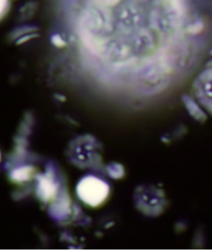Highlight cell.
<instances>
[{
    "instance_id": "obj_1",
    "label": "cell",
    "mask_w": 212,
    "mask_h": 250,
    "mask_svg": "<svg viewBox=\"0 0 212 250\" xmlns=\"http://www.w3.org/2000/svg\"><path fill=\"white\" fill-rule=\"evenodd\" d=\"M110 187L107 183L94 176H87L77 186V193L81 200L91 207H97L108 198Z\"/></svg>"
},
{
    "instance_id": "obj_2",
    "label": "cell",
    "mask_w": 212,
    "mask_h": 250,
    "mask_svg": "<svg viewBox=\"0 0 212 250\" xmlns=\"http://www.w3.org/2000/svg\"><path fill=\"white\" fill-rule=\"evenodd\" d=\"M38 190L41 198L45 200H49L54 196L57 188L52 179L43 177L39 180Z\"/></svg>"
},
{
    "instance_id": "obj_3",
    "label": "cell",
    "mask_w": 212,
    "mask_h": 250,
    "mask_svg": "<svg viewBox=\"0 0 212 250\" xmlns=\"http://www.w3.org/2000/svg\"><path fill=\"white\" fill-rule=\"evenodd\" d=\"M32 169L24 167V168L16 169L12 173V178L16 181H24L27 180L31 176Z\"/></svg>"
},
{
    "instance_id": "obj_4",
    "label": "cell",
    "mask_w": 212,
    "mask_h": 250,
    "mask_svg": "<svg viewBox=\"0 0 212 250\" xmlns=\"http://www.w3.org/2000/svg\"><path fill=\"white\" fill-rule=\"evenodd\" d=\"M184 100L186 103V105H188V111H190L191 114H192V116L197 119H203V116H205L204 114L203 113L201 110L200 109L199 107L197 106V104L192 100H191L190 98L188 97H186V99Z\"/></svg>"
},
{
    "instance_id": "obj_5",
    "label": "cell",
    "mask_w": 212,
    "mask_h": 250,
    "mask_svg": "<svg viewBox=\"0 0 212 250\" xmlns=\"http://www.w3.org/2000/svg\"><path fill=\"white\" fill-rule=\"evenodd\" d=\"M54 39H52V41L53 42H54V44H56L57 45H59V46H61V45H63L64 44V41L62 40L61 38V37H59L58 36H56L53 37Z\"/></svg>"
}]
</instances>
